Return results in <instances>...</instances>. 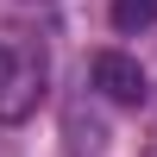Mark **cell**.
<instances>
[{
  "mask_svg": "<svg viewBox=\"0 0 157 157\" xmlns=\"http://www.w3.org/2000/svg\"><path fill=\"white\" fill-rule=\"evenodd\" d=\"M151 19H157V0H113V25L120 32H138Z\"/></svg>",
  "mask_w": 157,
  "mask_h": 157,
  "instance_id": "cell-3",
  "label": "cell"
},
{
  "mask_svg": "<svg viewBox=\"0 0 157 157\" xmlns=\"http://www.w3.org/2000/svg\"><path fill=\"white\" fill-rule=\"evenodd\" d=\"M94 88L107 101H120V107H138V101H145V69H138V57L101 50V57H94Z\"/></svg>",
  "mask_w": 157,
  "mask_h": 157,
  "instance_id": "cell-2",
  "label": "cell"
},
{
  "mask_svg": "<svg viewBox=\"0 0 157 157\" xmlns=\"http://www.w3.org/2000/svg\"><path fill=\"white\" fill-rule=\"evenodd\" d=\"M44 94V57L32 44L0 38V120H25Z\"/></svg>",
  "mask_w": 157,
  "mask_h": 157,
  "instance_id": "cell-1",
  "label": "cell"
},
{
  "mask_svg": "<svg viewBox=\"0 0 157 157\" xmlns=\"http://www.w3.org/2000/svg\"><path fill=\"white\" fill-rule=\"evenodd\" d=\"M145 157H157V145H151V151H145Z\"/></svg>",
  "mask_w": 157,
  "mask_h": 157,
  "instance_id": "cell-4",
  "label": "cell"
}]
</instances>
